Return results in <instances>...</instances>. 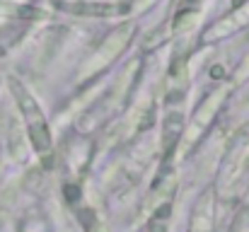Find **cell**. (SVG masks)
Listing matches in <instances>:
<instances>
[{
    "instance_id": "obj_4",
    "label": "cell",
    "mask_w": 249,
    "mask_h": 232,
    "mask_svg": "<svg viewBox=\"0 0 249 232\" xmlns=\"http://www.w3.org/2000/svg\"><path fill=\"white\" fill-rule=\"evenodd\" d=\"M247 24H249V0L242 2V5H237L232 12L223 15L213 27H208L206 34H203V39H206V41H220V39H228V36H232L235 32L245 29Z\"/></svg>"
},
{
    "instance_id": "obj_8",
    "label": "cell",
    "mask_w": 249,
    "mask_h": 232,
    "mask_svg": "<svg viewBox=\"0 0 249 232\" xmlns=\"http://www.w3.org/2000/svg\"><path fill=\"white\" fill-rule=\"evenodd\" d=\"M181 136H184V116L179 111H169L165 119V128H162V153L172 155Z\"/></svg>"
},
{
    "instance_id": "obj_5",
    "label": "cell",
    "mask_w": 249,
    "mask_h": 232,
    "mask_svg": "<svg viewBox=\"0 0 249 232\" xmlns=\"http://www.w3.org/2000/svg\"><path fill=\"white\" fill-rule=\"evenodd\" d=\"M66 12H73L78 17H119L131 12V5L126 2H104V0H78V2H63L61 5Z\"/></svg>"
},
{
    "instance_id": "obj_3",
    "label": "cell",
    "mask_w": 249,
    "mask_h": 232,
    "mask_svg": "<svg viewBox=\"0 0 249 232\" xmlns=\"http://www.w3.org/2000/svg\"><path fill=\"white\" fill-rule=\"evenodd\" d=\"M247 157H249V131H240L232 141V145L228 148V157L223 162L220 177H218V191L220 194H232L235 186L240 184L245 167H247Z\"/></svg>"
},
{
    "instance_id": "obj_6",
    "label": "cell",
    "mask_w": 249,
    "mask_h": 232,
    "mask_svg": "<svg viewBox=\"0 0 249 232\" xmlns=\"http://www.w3.org/2000/svg\"><path fill=\"white\" fill-rule=\"evenodd\" d=\"M225 94H228V87H218L215 92H211V94L198 104V109H196V114H194V119H191V138H196L198 133H203V128L213 121V114L220 109Z\"/></svg>"
},
{
    "instance_id": "obj_2",
    "label": "cell",
    "mask_w": 249,
    "mask_h": 232,
    "mask_svg": "<svg viewBox=\"0 0 249 232\" xmlns=\"http://www.w3.org/2000/svg\"><path fill=\"white\" fill-rule=\"evenodd\" d=\"M133 34H136L133 22H121L119 27H114V29L104 36V41L87 56V61L80 66L78 80L85 82V80H92V77H97L99 73H104V71L126 51V46L131 44Z\"/></svg>"
},
{
    "instance_id": "obj_9",
    "label": "cell",
    "mask_w": 249,
    "mask_h": 232,
    "mask_svg": "<svg viewBox=\"0 0 249 232\" xmlns=\"http://www.w3.org/2000/svg\"><path fill=\"white\" fill-rule=\"evenodd\" d=\"M66 196H68V201H71V203H78V201H80V189H78V186L66 184Z\"/></svg>"
},
{
    "instance_id": "obj_7",
    "label": "cell",
    "mask_w": 249,
    "mask_h": 232,
    "mask_svg": "<svg viewBox=\"0 0 249 232\" xmlns=\"http://www.w3.org/2000/svg\"><path fill=\"white\" fill-rule=\"evenodd\" d=\"M189 232H213V198L211 194H203L194 208Z\"/></svg>"
},
{
    "instance_id": "obj_10",
    "label": "cell",
    "mask_w": 249,
    "mask_h": 232,
    "mask_svg": "<svg viewBox=\"0 0 249 232\" xmlns=\"http://www.w3.org/2000/svg\"><path fill=\"white\" fill-rule=\"evenodd\" d=\"M150 2H155V0H138V2H136V10H145Z\"/></svg>"
},
{
    "instance_id": "obj_1",
    "label": "cell",
    "mask_w": 249,
    "mask_h": 232,
    "mask_svg": "<svg viewBox=\"0 0 249 232\" xmlns=\"http://www.w3.org/2000/svg\"><path fill=\"white\" fill-rule=\"evenodd\" d=\"M7 85H10V92H12L15 102H17V109H19V114L24 119L32 148L39 155H49L51 145H53V138H51V128H49V121L44 116L41 104L36 102V97L27 89V85L19 77H10Z\"/></svg>"
}]
</instances>
